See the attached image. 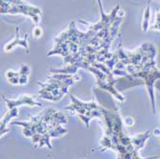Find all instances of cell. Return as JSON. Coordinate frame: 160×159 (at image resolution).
<instances>
[{
  "mask_svg": "<svg viewBox=\"0 0 160 159\" xmlns=\"http://www.w3.org/2000/svg\"><path fill=\"white\" fill-rule=\"evenodd\" d=\"M67 119L61 111L54 108H45L36 116H31L30 121H13L12 125L22 127L24 136L31 138L36 149L53 148L51 138H59L68 132L63 127Z\"/></svg>",
  "mask_w": 160,
  "mask_h": 159,
  "instance_id": "cell-4",
  "label": "cell"
},
{
  "mask_svg": "<svg viewBox=\"0 0 160 159\" xmlns=\"http://www.w3.org/2000/svg\"><path fill=\"white\" fill-rule=\"evenodd\" d=\"M150 6L151 4H148L147 9L145 10V13H144V19L142 22V29L144 32H147L149 29V18H150Z\"/></svg>",
  "mask_w": 160,
  "mask_h": 159,
  "instance_id": "cell-12",
  "label": "cell"
},
{
  "mask_svg": "<svg viewBox=\"0 0 160 159\" xmlns=\"http://www.w3.org/2000/svg\"><path fill=\"white\" fill-rule=\"evenodd\" d=\"M34 36H35V37L36 38H38V37H41V29L39 28V27H36L35 29H34Z\"/></svg>",
  "mask_w": 160,
  "mask_h": 159,
  "instance_id": "cell-14",
  "label": "cell"
},
{
  "mask_svg": "<svg viewBox=\"0 0 160 159\" xmlns=\"http://www.w3.org/2000/svg\"><path fill=\"white\" fill-rule=\"evenodd\" d=\"M18 31H19V29H18V28H17V31H16V37H14L11 42H9L8 44L5 46V51H6V52L12 51L17 45H20V46H22L24 49L28 50V48H29V46H28V42H27V41H28V40H27L28 35H26V37H25L24 38H20Z\"/></svg>",
  "mask_w": 160,
  "mask_h": 159,
  "instance_id": "cell-11",
  "label": "cell"
},
{
  "mask_svg": "<svg viewBox=\"0 0 160 159\" xmlns=\"http://www.w3.org/2000/svg\"><path fill=\"white\" fill-rule=\"evenodd\" d=\"M105 127V135L101 139L100 150H112L117 153V159H157L159 156L143 158L139 151L150 138L151 132L129 136L124 131V124L118 108H105L104 117L101 120Z\"/></svg>",
  "mask_w": 160,
  "mask_h": 159,
  "instance_id": "cell-3",
  "label": "cell"
},
{
  "mask_svg": "<svg viewBox=\"0 0 160 159\" xmlns=\"http://www.w3.org/2000/svg\"><path fill=\"white\" fill-rule=\"evenodd\" d=\"M100 12L101 20L89 24L86 32L80 31L73 20L65 31L55 38V46L47 56L61 55L64 67L51 69L50 72L76 74L80 68L86 69L95 76L100 88L109 92L120 102H125V97L115 87L118 79L115 78L114 68L118 57L116 52H110L123 22L124 12L120 10V5L109 13H106L104 10H100Z\"/></svg>",
  "mask_w": 160,
  "mask_h": 159,
  "instance_id": "cell-1",
  "label": "cell"
},
{
  "mask_svg": "<svg viewBox=\"0 0 160 159\" xmlns=\"http://www.w3.org/2000/svg\"><path fill=\"white\" fill-rule=\"evenodd\" d=\"M80 80L81 77L77 74L52 73V75L48 76L45 82H38V96L44 100L58 102L65 94H68L70 86Z\"/></svg>",
  "mask_w": 160,
  "mask_h": 159,
  "instance_id": "cell-5",
  "label": "cell"
},
{
  "mask_svg": "<svg viewBox=\"0 0 160 159\" xmlns=\"http://www.w3.org/2000/svg\"><path fill=\"white\" fill-rule=\"evenodd\" d=\"M4 102L6 103L8 108L19 107L21 106H29V107H41V103H38L35 100V97L30 94H23L19 96L18 99H8L5 96H2Z\"/></svg>",
  "mask_w": 160,
  "mask_h": 159,
  "instance_id": "cell-9",
  "label": "cell"
},
{
  "mask_svg": "<svg viewBox=\"0 0 160 159\" xmlns=\"http://www.w3.org/2000/svg\"><path fill=\"white\" fill-rule=\"evenodd\" d=\"M151 30H159L160 31V11L157 10L156 12V21L153 24V26H152Z\"/></svg>",
  "mask_w": 160,
  "mask_h": 159,
  "instance_id": "cell-13",
  "label": "cell"
},
{
  "mask_svg": "<svg viewBox=\"0 0 160 159\" xmlns=\"http://www.w3.org/2000/svg\"><path fill=\"white\" fill-rule=\"evenodd\" d=\"M69 98L71 103L69 106L65 107L64 109L69 111L71 114H77L87 128H88L89 123L92 119H103L105 107L98 105L94 101L82 102L72 94H69Z\"/></svg>",
  "mask_w": 160,
  "mask_h": 159,
  "instance_id": "cell-6",
  "label": "cell"
},
{
  "mask_svg": "<svg viewBox=\"0 0 160 159\" xmlns=\"http://www.w3.org/2000/svg\"><path fill=\"white\" fill-rule=\"evenodd\" d=\"M152 0H149V3L151 4V2H152Z\"/></svg>",
  "mask_w": 160,
  "mask_h": 159,
  "instance_id": "cell-16",
  "label": "cell"
},
{
  "mask_svg": "<svg viewBox=\"0 0 160 159\" xmlns=\"http://www.w3.org/2000/svg\"><path fill=\"white\" fill-rule=\"evenodd\" d=\"M18 115V107H12L10 108L8 110V112L4 115V117L1 119V122H0V133H1V137L6 134L7 132H10V129L7 128V126L9 124V122L14 118L17 117Z\"/></svg>",
  "mask_w": 160,
  "mask_h": 159,
  "instance_id": "cell-10",
  "label": "cell"
},
{
  "mask_svg": "<svg viewBox=\"0 0 160 159\" xmlns=\"http://www.w3.org/2000/svg\"><path fill=\"white\" fill-rule=\"evenodd\" d=\"M29 74H30V67L26 64H22L18 71L8 70L6 72V78L12 84L23 85L28 82Z\"/></svg>",
  "mask_w": 160,
  "mask_h": 159,
  "instance_id": "cell-8",
  "label": "cell"
},
{
  "mask_svg": "<svg viewBox=\"0 0 160 159\" xmlns=\"http://www.w3.org/2000/svg\"><path fill=\"white\" fill-rule=\"evenodd\" d=\"M118 62L115 65L116 76H123L129 80H141L147 86L152 112L155 113L154 82L160 79V70L156 66V47L151 42H145L134 51L122 48L121 42L115 51Z\"/></svg>",
  "mask_w": 160,
  "mask_h": 159,
  "instance_id": "cell-2",
  "label": "cell"
},
{
  "mask_svg": "<svg viewBox=\"0 0 160 159\" xmlns=\"http://www.w3.org/2000/svg\"><path fill=\"white\" fill-rule=\"evenodd\" d=\"M1 13L3 14H17L21 13L30 17L34 23L38 25L40 21L41 9L28 4L23 0H1Z\"/></svg>",
  "mask_w": 160,
  "mask_h": 159,
  "instance_id": "cell-7",
  "label": "cell"
},
{
  "mask_svg": "<svg viewBox=\"0 0 160 159\" xmlns=\"http://www.w3.org/2000/svg\"><path fill=\"white\" fill-rule=\"evenodd\" d=\"M97 2H98V5H99V9L103 10L104 8H103V6H102V1H101V0H97Z\"/></svg>",
  "mask_w": 160,
  "mask_h": 159,
  "instance_id": "cell-15",
  "label": "cell"
}]
</instances>
